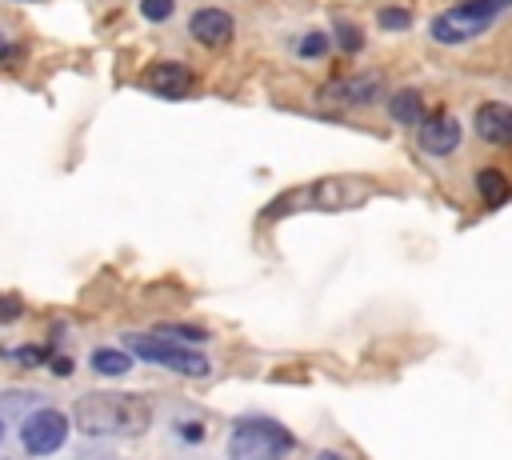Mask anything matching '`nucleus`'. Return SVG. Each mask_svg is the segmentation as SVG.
<instances>
[{"label": "nucleus", "mask_w": 512, "mask_h": 460, "mask_svg": "<svg viewBox=\"0 0 512 460\" xmlns=\"http://www.w3.org/2000/svg\"><path fill=\"white\" fill-rule=\"evenodd\" d=\"M232 32H236V24H232V12H224V8L208 4V8H196L188 16V36L204 48H224L232 40Z\"/></svg>", "instance_id": "nucleus-6"}, {"label": "nucleus", "mask_w": 512, "mask_h": 460, "mask_svg": "<svg viewBox=\"0 0 512 460\" xmlns=\"http://www.w3.org/2000/svg\"><path fill=\"white\" fill-rule=\"evenodd\" d=\"M332 32H336V44H340L344 52H360L364 36H360V28H356L352 20H336V24H332Z\"/></svg>", "instance_id": "nucleus-16"}, {"label": "nucleus", "mask_w": 512, "mask_h": 460, "mask_svg": "<svg viewBox=\"0 0 512 460\" xmlns=\"http://www.w3.org/2000/svg\"><path fill=\"white\" fill-rule=\"evenodd\" d=\"M72 420L84 436H136L148 424V404L120 392H92L76 400Z\"/></svg>", "instance_id": "nucleus-1"}, {"label": "nucleus", "mask_w": 512, "mask_h": 460, "mask_svg": "<svg viewBox=\"0 0 512 460\" xmlns=\"http://www.w3.org/2000/svg\"><path fill=\"white\" fill-rule=\"evenodd\" d=\"M148 88L152 92H164V96H184L192 84H196V76H192V68L188 64H176V60H164V64H156V68H148Z\"/></svg>", "instance_id": "nucleus-9"}, {"label": "nucleus", "mask_w": 512, "mask_h": 460, "mask_svg": "<svg viewBox=\"0 0 512 460\" xmlns=\"http://www.w3.org/2000/svg\"><path fill=\"white\" fill-rule=\"evenodd\" d=\"M0 440H4V420H0Z\"/></svg>", "instance_id": "nucleus-21"}, {"label": "nucleus", "mask_w": 512, "mask_h": 460, "mask_svg": "<svg viewBox=\"0 0 512 460\" xmlns=\"http://www.w3.org/2000/svg\"><path fill=\"white\" fill-rule=\"evenodd\" d=\"M328 48H332V40H328V32H320V28L304 32V36L296 40V56H300V60H320V56H328Z\"/></svg>", "instance_id": "nucleus-14"}, {"label": "nucleus", "mask_w": 512, "mask_h": 460, "mask_svg": "<svg viewBox=\"0 0 512 460\" xmlns=\"http://www.w3.org/2000/svg\"><path fill=\"white\" fill-rule=\"evenodd\" d=\"M292 432L272 416H244L228 432V460H284Z\"/></svg>", "instance_id": "nucleus-2"}, {"label": "nucleus", "mask_w": 512, "mask_h": 460, "mask_svg": "<svg viewBox=\"0 0 512 460\" xmlns=\"http://www.w3.org/2000/svg\"><path fill=\"white\" fill-rule=\"evenodd\" d=\"M156 336H184V340H208L204 328H192V324H160Z\"/></svg>", "instance_id": "nucleus-18"}, {"label": "nucleus", "mask_w": 512, "mask_h": 460, "mask_svg": "<svg viewBox=\"0 0 512 460\" xmlns=\"http://www.w3.org/2000/svg\"><path fill=\"white\" fill-rule=\"evenodd\" d=\"M88 364H92V372H100V376H128V372H132V352H128V348H96V352L88 356Z\"/></svg>", "instance_id": "nucleus-12"}, {"label": "nucleus", "mask_w": 512, "mask_h": 460, "mask_svg": "<svg viewBox=\"0 0 512 460\" xmlns=\"http://www.w3.org/2000/svg\"><path fill=\"white\" fill-rule=\"evenodd\" d=\"M376 24H380L384 32H408V28H412V12H408V8H384V12L376 16Z\"/></svg>", "instance_id": "nucleus-15"}, {"label": "nucleus", "mask_w": 512, "mask_h": 460, "mask_svg": "<svg viewBox=\"0 0 512 460\" xmlns=\"http://www.w3.org/2000/svg\"><path fill=\"white\" fill-rule=\"evenodd\" d=\"M328 100L340 104H372L380 96V76H348V80H332V88L324 92Z\"/></svg>", "instance_id": "nucleus-10"}, {"label": "nucleus", "mask_w": 512, "mask_h": 460, "mask_svg": "<svg viewBox=\"0 0 512 460\" xmlns=\"http://www.w3.org/2000/svg\"><path fill=\"white\" fill-rule=\"evenodd\" d=\"M476 188H480V200H484L488 208H496V204L508 200V176H504L500 168H480V172H476Z\"/></svg>", "instance_id": "nucleus-13"}, {"label": "nucleus", "mask_w": 512, "mask_h": 460, "mask_svg": "<svg viewBox=\"0 0 512 460\" xmlns=\"http://www.w3.org/2000/svg\"><path fill=\"white\" fill-rule=\"evenodd\" d=\"M172 8H176V0H140V16L148 24H164L172 16Z\"/></svg>", "instance_id": "nucleus-17"}, {"label": "nucleus", "mask_w": 512, "mask_h": 460, "mask_svg": "<svg viewBox=\"0 0 512 460\" xmlns=\"http://www.w3.org/2000/svg\"><path fill=\"white\" fill-rule=\"evenodd\" d=\"M64 440H68V416L60 408H36L20 424V444L28 456H52L64 448Z\"/></svg>", "instance_id": "nucleus-5"}, {"label": "nucleus", "mask_w": 512, "mask_h": 460, "mask_svg": "<svg viewBox=\"0 0 512 460\" xmlns=\"http://www.w3.org/2000/svg\"><path fill=\"white\" fill-rule=\"evenodd\" d=\"M316 460H340V456H336V452H320Z\"/></svg>", "instance_id": "nucleus-20"}, {"label": "nucleus", "mask_w": 512, "mask_h": 460, "mask_svg": "<svg viewBox=\"0 0 512 460\" xmlns=\"http://www.w3.org/2000/svg\"><path fill=\"white\" fill-rule=\"evenodd\" d=\"M388 116L396 124H424V96L416 88H400L388 100Z\"/></svg>", "instance_id": "nucleus-11"}, {"label": "nucleus", "mask_w": 512, "mask_h": 460, "mask_svg": "<svg viewBox=\"0 0 512 460\" xmlns=\"http://www.w3.org/2000/svg\"><path fill=\"white\" fill-rule=\"evenodd\" d=\"M504 8H512V0H460L428 24V36L436 44H468V40L484 36Z\"/></svg>", "instance_id": "nucleus-3"}, {"label": "nucleus", "mask_w": 512, "mask_h": 460, "mask_svg": "<svg viewBox=\"0 0 512 460\" xmlns=\"http://www.w3.org/2000/svg\"><path fill=\"white\" fill-rule=\"evenodd\" d=\"M420 148L428 156H452L460 148V120L448 116V112L424 116V124H420Z\"/></svg>", "instance_id": "nucleus-7"}, {"label": "nucleus", "mask_w": 512, "mask_h": 460, "mask_svg": "<svg viewBox=\"0 0 512 460\" xmlns=\"http://www.w3.org/2000/svg\"><path fill=\"white\" fill-rule=\"evenodd\" d=\"M124 348H128L132 356L148 360V364H160V368L176 372V376H208V368H212L204 352H196V348L184 344V340H168V336L132 332V336H124Z\"/></svg>", "instance_id": "nucleus-4"}, {"label": "nucleus", "mask_w": 512, "mask_h": 460, "mask_svg": "<svg viewBox=\"0 0 512 460\" xmlns=\"http://www.w3.org/2000/svg\"><path fill=\"white\" fill-rule=\"evenodd\" d=\"M472 128L484 144H512V104H500V100L480 104L472 116Z\"/></svg>", "instance_id": "nucleus-8"}, {"label": "nucleus", "mask_w": 512, "mask_h": 460, "mask_svg": "<svg viewBox=\"0 0 512 460\" xmlns=\"http://www.w3.org/2000/svg\"><path fill=\"white\" fill-rule=\"evenodd\" d=\"M16 52H20V48H16V44H12L8 36H0V64H8V60H12Z\"/></svg>", "instance_id": "nucleus-19"}]
</instances>
